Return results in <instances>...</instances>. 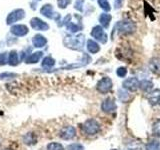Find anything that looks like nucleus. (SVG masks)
<instances>
[{"label": "nucleus", "mask_w": 160, "mask_h": 150, "mask_svg": "<svg viewBox=\"0 0 160 150\" xmlns=\"http://www.w3.org/2000/svg\"><path fill=\"white\" fill-rule=\"evenodd\" d=\"M82 129L84 133H86L87 135H95L100 131V124L98 123L97 120L91 118L86 120L83 123Z\"/></svg>", "instance_id": "obj_1"}, {"label": "nucleus", "mask_w": 160, "mask_h": 150, "mask_svg": "<svg viewBox=\"0 0 160 150\" xmlns=\"http://www.w3.org/2000/svg\"><path fill=\"white\" fill-rule=\"evenodd\" d=\"M64 43L67 47L75 49V50H81L84 44V35L80 34L76 37H66L64 40Z\"/></svg>", "instance_id": "obj_2"}, {"label": "nucleus", "mask_w": 160, "mask_h": 150, "mask_svg": "<svg viewBox=\"0 0 160 150\" xmlns=\"http://www.w3.org/2000/svg\"><path fill=\"white\" fill-rule=\"evenodd\" d=\"M112 86H113L112 80L109 77H103L101 80L98 81V83L96 85V88L98 90V92L102 93V94H106L112 89Z\"/></svg>", "instance_id": "obj_3"}, {"label": "nucleus", "mask_w": 160, "mask_h": 150, "mask_svg": "<svg viewBox=\"0 0 160 150\" xmlns=\"http://www.w3.org/2000/svg\"><path fill=\"white\" fill-rule=\"evenodd\" d=\"M91 36L96 40H98V41H100L101 43H103V44L107 42V38H108L107 35L104 32L103 28L101 26H99V25L93 27L92 31H91Z\"/></svg>", "instance_id": "obj_4"}, {"label": "nucleus", "mask_w": 160, "mask_h": 150, "mask_svg": "<svg viewBox=\"0 0 160 150\" xmlns=\"http://www.w3.org/2000/svg\"><path fill=\"white\" fill-rule=\"evenodd\" d=\"M136 26L132 21H122L118 24V30L121 34H131L135 31Z\"/></svg>", "instance_id": "obj_5"}, {"label": "nucleus", "mask_w": 160, "mask_h": 150, "mask_svg": "<svg viewBox=\"0 0 160 150\" xmlns=\"http://www.w3.org/2000/svg\"><path fill=\"white\" fill-rule=\"evenodd\" d=\"M59 135L63 140H70L75 137V135H76V130H75V128L73 126H65L61 129Z\"/></svg>", "instance_id": "obj_6"}, {"label": "nucleus", "mask_w": 160, "mask_h": 150, "mask_svg": "<svg viewBox=\"0 0 160 150\" xmlns=\"http://www.w3.org/2000/svg\"><path fill=\"white\" fill-rule=\"evenodd\" d=\"M123 87L125 89L129 90V91H136V90L139 88V81L137 78L135 77H130L128 79H126L123 82Z\"/></svg>", "instance_id": "obj_7"}, {"label": "nucleus", "mask_w": 160, "mask_h": 150, "mask_svg": "<svg viewBox=\"0 0 160 150\" xmlns=\"http://www.w3.org/2000/svg\"><path fill=\"white\" fill-rule=\"evenodd\" d=\"M30 24H31V26H32L33 29L38 30V31H46V30L49 29V25L46 22L42 21V20L39 19V18L31 19Z\"/></svg>", "instance_id": "obj_8"}, {"label": "nucleus", "mask_w": 160, "mask_h": 150, "mask_svg": "<svg viewBox=\"0 0 160 150\" xmlns=\"http://www.w3.org/2000/svg\"><path fill=\"white\" fill-rule=\"evenodd\" d=\"M24 17V10L22 9H17L11 12L7 17V24H12L17 22L18 20H21Z\"/></svg>", "instance_id": "obj_9"}, {"label": "nucleus", "mask_w": 160, "mask_h": 150, "mask_svg": "<svg viewBox=\"0 0 160 150\" xmlns=\"http://www.w3.org/2000/svg\"><path fill=\"white\" fill-rule=\"evenodd\" d=\"M116 107L117 106H116V104H115L114 100L111 98H106L101 104V109L106 113L113 112L114 110H116Z\"/></svg>", "instance_id": "obj_10"}, {"label": "nucleus", "mask_w": 160, "mask_h": 150, "mask_svg": "<svg viewBox=\"0 0 160 150\" xmlns=\"http://www.w3.org/2000/svg\"><path fill=\"white\" fill-rule=\"evenodd\" d=\"M149 103L151 105H160V90L154 89L148 95Z\"/></svg>", "instance_id": "obj_11"}, {"label": "nucleus", "mask_w": 160, "mask_h": 150, "mask_svg": "<svg viewBox=\"0 0 160 150\" xmlns=\"http://www.w3.org/2000/svg\"><path fill=\"white\" fill-rule=\"evenodd\" d=\"M28 28L27 26H25L23 24H18V25H15L11 28V32L16 35V36H24L28 33Z\"/></svg>", "instance_id": "obj_12"}, {"label": "nucleus", "mask_w": 160, "mask_h": 150, "mask_svg": "<svg viewBox=\"0 0 160 150\" xmlns=\"http://www.w3.org/2000/svg\"><path fill=\"white\" fill-rule=\"evenodd\" d=\"M149 68L155 74L160 73V58L154 57L150 60L149 61Z\"/></svg>", "instance_id": "obj_13"}, {"label": "nucleus", "mask_w": 160, "mask_h": 150, "mask_svg": "<svg viewBox=\"0 0 160 150\" xmlns=\"http://www.w3.org/2000/svg\"><path fill=\"white\" fill-rule=\"evenodd\" d=\"M32 43L34 45V47L40 48V47H43L44 45L47 43V40H46V38H45L44 36H42V35L37 34V35H35V36L33 37Z\"/></svg>", "instance_id": "obj_14"}, {"label": "nucleus", "mask_w": 160, "mask_h": 150, "mask_svg": "<svg viewBox=\"0 0 160 150\" xmlns=\"http://www.w3.org/2000/svg\"><path fill=\"white\" fill-rule=\"evenodd\" d=\"M42 52H35V53H32V54H30L29 56L25 59V63H27V64H33V63H37L40 58H41L42 56Z\"/></svg>", "instance_id": "obj_15"}, {"label": "nucleus", "mask_w": 160, "mask_h": 150, "mask_svg": "<svg viewBox=\"0 0 160 150\" xmlns=\"http://www.w3.org/2000/svg\"><path fill=\"white\" fill-rule=\"evenodd\" d=\"M111 18L112 17H111V15H110V14L102 13L99 16V21H100V24H101V26L104 27V28H108L110 21H111Z\"/></svg>", "instance_id": "obj_16"}, {"label": "nucleus", "mask_w": 160, "mask_h": 150, "mask_svg": "<svg viewBox=\"0 0 160 150\" xmlns=\"http://www.w3.org/2000/svg\"><path fill=\"white\" fill-rule=\"evenodd\" d=\"M41 13L44 15V16H46L48 18H54V11H53V7H52V5H50V4H46V5H44V6L41 8Z\"/></svg>", "instance_id": "obj_17"}, {"label": "nucleus", "mask_w": 160, "mask_h": 150, "mask_svg": "<svg viewBox=\"0 0 160 150\" xmlns=\"http://www.w3.org/2000/svg\"><path fill=\"white\" fill-rule=\"evenodd\" d=\"M87 49H88V51L90 53H92V54H95V53H97L99 52V50H100V46L98 45L97 42H95L94 40H88L87 41Z\"/></svg>", "instance_id": "obj_18"}, {"label": "nucleus", "mask_w": 160, "mask_h": 150, "mask_svg": "<svg viewBox=\"0 0 160 150\" xmlns=\"http://www.w3.org/2000/svg\"><path fill=\"white\" fill-rule=\"evenodd\" d=\"M8 63L12 66H16L19 63V58H18V53L13 50L8 54Z\"/></svg>", "instance_id": "obj_19"}, {"label": "nucleus", "mask_w": 160, "mask_h": 150, "mask_svg": "<svg viewBox=\"0 0 160 150\" xmlns=\"http://www.w3.org/2000/svg\"><path fill=\"white\" fill-rule=\"evenodd\" d=\"M139 88H141L143 91H150L153 88V83L149 80H142L141 82H139Z\"/></svg>", "instance_id": "obj_20"}, {"label": "nucleus", "mask_w": 160, "mask_h": 150, "mask_svg": "<svg viewBox=\"0 0 160 150\" xmlns=\"http://www.w3.org/2000/svg\"><path fill=\"white\" fill-rule=\"evenodd\" d=\"M23 141L27 145H32L36 143V137H35V135L33 133H27L23 137Z\"/></svg>", "instance_id": "obj_21"}, {"label": "nucleus", "mask_w": 160, "mask_h": 150, "mask_svg": "<svg viewBox=\"0 0 160 150\" xmlns=\"http://www.w3.org/2000/svg\"><path fill=\"white\" fill-rule=\"evenodd\" d=\"M145 150H160V142L157 140L148 142L145 145Z\"/></svg>", "instance_id": "obj_22"}, {"label": "nucleus", "mask_w": 160, "mask_h": 150, "mask_svg": "<svg viewBox=\"0 0 160 150\" xmlns=\"http://www.w3.org/2000/svg\"><path fill=\"white\" fill-rule=\"evenodd\" d=\"M54 64H55V60L52 57H50V56L45 57L42 60V66L43 67H48L49 68V67L54 66Z\"/></svg>", "instance_id": "obj_23"}, {"label": "nucleus", "mask_w": 160, "mask_h": 150, "mask_svg": "<svg viewBox=\"0 0 160 150\" xmlns=\"http://www.w3.org/2000/svg\"><path fill=\"white\" fill-rule=\"evenodd\" d=\"M47 150H65L63 145L58 142H51L47 145Z\"/></svg>", "instance_id": "obj_24"}, {"label": "nucleus", "mask_w": 160, "mask_h": 150, "mask_svg": "<svg viewBox=\"0 0 160 150\" xmlns=\"http://www.w3.org/2000/svg\"><path fill=\"white\" fill-rule=\"evenodd\" d=\"M152 132L155 136L160 137V119H157L152 125Z\"/></svg>", "instance_id": "obj_25"}, {"label": "nucleus", "mask_w": 160, "mask_h": 150, "mask_svg": "<svg viewBox=\"0 0 160 150\" xmlns=\"http://www.w3.org/2000/svg\"><path fill=\"white\" fill-rule=\"evenodd\" d=\"M98 3L100 5V7H101L104 11H110V9H111L110 4L107 0H98Z\"/></svg>", "instance_id": "obj_26"}, {"label": "nucleus", "mask_w": 160, "mask_h": 150, "mask_svg": "<svg viewBox=\"0 0 160 150\" xmlns=\"http://www.w3.org/2000/svg\"><path fill=\"white\" fill-rule=\"evenodd\" d=\"M67 29L74 33V32H77L79 29H81V27L78 26L76 24H73L72 22H67Z\"/></svg>", "instance_id": "obj_27"}, {"label": "nucleus", "mask_w": 160, "mask_h": 150, "mask_svg": "<svg viewBox=\"0 0 160 150\" xmlns=\"http://www.w3.org/2000/svg\"><path fill=\"white\" fill-rule=\"evenodd\" d=\"M67 150H84L83 145L79 143H73L67 146Z\"/></svg>", "instance_id": "obj_28"}, {"label": "nucleus", "mask_w": 160, "mask_h": 150, "mask_svg": "<svg viewBox=\"0 0 160 150\" xmlns=\"http://www.w3.org/2000/svg\"><path fill=\"white\" fill-rule=\"evenodd\" d=\"M116 74L118 75L119 77H125L127 74V69L125 67H119L117 70H116Z\"/></svg>", "instance_id": "obj_29"}, {"label": "nucleus", "mask_w": 160, "mask_h": 150, "mask_svg": "<svg viewBox=\"0 0 160 150\" xmlns=\"http://www.w3.org/2000/svg\"><path fill=\"white\" fill-rule=\"evenodd\" d=\"M119 98L122 100L123 102H126L127 100L129 99V96H128V93L123 91V90H120L119 91Z\"/></svg>", "instance_id": "obj_30"}, {"label": "nucleus", "mask_w": 160, "mask_h": 150, "mask_svg": "<svg viewBox=\"0 0 160 150\" xmlns=\"http://www.w3.org/2000/svg\"><path fill=\"white\" fill-rule=\"evenodd\" d=\"M70 1H71V0H57V3L60 8L64 9L67 7V5L70 3Z\"/></svg>", "instance_id": "obj_31"}, {"label": "nucleus", "mask_w": 160, "mask_h": 150, "mask_svg": "<svg viewBox=\"0 0 160 150\" xmlns=\"http://www.w3.org/2000/svg\"><path fill=\"white\" fill-rule=\"evenodd\" d=\"M83 3H84V0H76L75 2V9L78 10V11H82L83 10Z\"/></svg>", "instance_id": "obj_32"}, {"label": "nucleus", "mask_w": 160, "mask_h": 150, "mask_svg": "<svg viewBox=\"0 0 160 150\" xmlns=\"http://www.w3.org/2000/svg\"><path fill=\"white\" fill-rule=\"evenodd\" d=\"M16 76V74L14 73H3V74H0V78L4 79V78H10V77H14Z\"/></svg>", "instance_id": "obj_33"}, {"label": "nucleus", "mask_w": 160, "mask_h": 150, "mask_svg": "<svg viewBox=\"0 0 160 150\" xmlns=\"http://www.w3.org/2000/svg\"><path fill=\"white\" fill-rule=\"evenodd\" d=\"M124 0H115V9H119L122 7Z\"/></svg>", "instance_id": "obj_34"}, {"label": "nucleus", "mask_w": 160, "mask_h": 150, "mask_svg": "<svg viewBox=\"0 0 160 150\" xmlns=\"http://www.w3.org/2000/svg\"><path fill=\"white\" fill-rule=\"evenodd\" d=\"M6 57H7V53H3L1 55V57H0V65L5 64V62H6Z\"/></svg>", "instance_id": "obj_35"}, {"label": "nucleus", "mask_w": 160, "mask_h": 150, "mask_svg": "<svg viewBox=\"0 0 160 150\" xmlns=\"http://www.w3.org/2000/svg\"><path fill=\"white\" fill-rule=\"evenodd\" d=\"M112 150H117V149H112Z\"/></svg>", "instance_id": "obj_36"}, {"label": "nucleus", "mask_w": 160, "mask_h": 150, "mask_svg": "<svg viewBox=\"0 0 160 150\" xmlns=\"http://www.w3.org/2000/svg\"><path fill=\"white\" fill-rule=\"evenodd\" d=\"M37 1H39V0H37Z\"/></svg>", "instance_id": "obj_37"}]
</instances>
